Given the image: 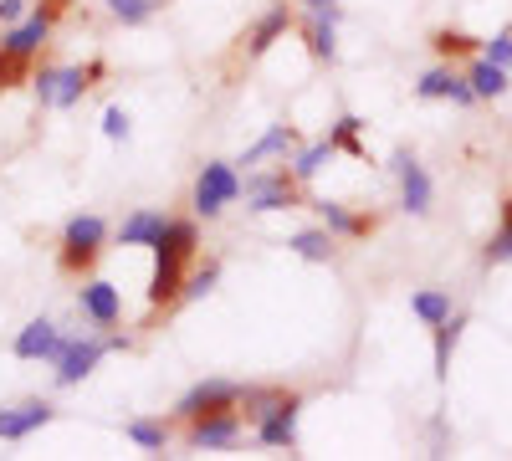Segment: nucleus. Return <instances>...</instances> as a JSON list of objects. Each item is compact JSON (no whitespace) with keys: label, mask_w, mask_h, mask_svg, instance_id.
Here are the masks:
<instances>
[{"label":"nucleus","mask_w":512,"mask_h":461,"mask_svg":"<svg viewBox=\"0 0 512 461\" xmlns=\"http://www.w3.org/2000/svg\"><path fill=\"white\" fill-rule=\"evenodd\" d=\"M241 415L256 446L297 451V421H303V395L287 385H241Z\"/></svg>","instance_id":"1"},{"label":"nucleus","mask_w":512,"mask_h":461,"mask_svg":"<svg viewBox=\"0 0 512 461\" xmlns=\"http://www.w3.org/2000/svg\"><path fill=\"white\" fill-rule=\"evenodd\" d=\"M200 251V221L195 216H169V231L154 241V272H149V308H175L185 292V272Z\"/></svg>","instance_id":"2"},{"label":"nucleus","mask_w":512,"mask_h":461,"mask_svg":"<svg viewBox=\"0 0 512 461\" xmlns=\"http://www.w3.org/2000/svg\"><path fill=\"white\" fill-rule=\"evenodd\" d=\"M103 77H108L103 62H88V67H72V62H41L36 77H31L36 108H41V113H72L82 98L98 88Z\"/></svg>","instance_id":"3"},{"label":"nucleus","mask_w":512,"mask_h":461,"mask_svg":"<svg viewBox=\"0 0 512 461\" xmlns=\"http://www.w3.org/2000/svg\"><path fill=\"white\" fill-rule=\"evenodd\" d=\"M108 241H113V231H108V221H103L98 211L67 216V226H62V236H57V267H62L67 277L82 282V277H88V272L103 262Z\"/></svg>","instance_id":"4"},{"label":"nucleus","mask_w":512,"mask_h":461,"mask_svg":"<svg viewBox=\"0 0 512 461\" xmlns=\"http://www.w3.org/2000/svg\"><path fill=\"white\" fill-rule=\"evenodd\" d=\"M241 200L251 216H277V211H297L303 205V185L287 164H256V170L241 175Z\"/></svg>","instance_id":"5"},{"label":"nucleus","mask_w":512,"mask_h":461,"mask_svg":"<svg viewBox=\"0 0 512 461\" xmlns=\"http://www.w3.org/2000/svg\"><path fill=\"white\" fill-rule=\"evenodd\" d=\"M241 200V170L236 159H205L195 170V185H190V216L195 221H221L226 205Z\"/></svg>","instance_id":"6"},{"label":"nucleus","mask_w":512,"mask_h":461,"mask_svg":"<svg viewBox=\"0 0 512 461\" xmlns=\"http://www.w3.org/2000/svg\"><path fill=\"white\" fill-rule=\"evenodd\" d=\"M103 359H108V333H93V328H72V333H62V354L52 359V380H57V390H77L82 380H93Z\"/></svg>","instance_id":"7"},{"label":"nucleus","mask_w":512,"mask_h":461,"mask_svg":"<svg viewBox=\"0 0 512 461\" xmlns=\"http://www.w3.org/2000/svg\"><path fill=\"white\" fill-rule=\"evenodd\" d=\"M62 11H67V0H47L41 11H26L16 26H6V31H0V52H6L16 67L36 62L41 52H47V41H52V31H57Z\"/></svg>","instance_id":"8"},{"label":"nucleus","mask_w":512,"mask_h":461,"mask_svg":"<svg viewBox=\"0 0 512 461\" xmlns=\"http://www.w3.org/2000/svg\"><path fill=\"white\" fill-rule=\"evenodd\" d=\"M216 410H241V385L236 380H221V374H210V380H195L180 400H175V421H195V415H216Z\"/></svg>","instance_id":"9"},{"label":"nucleus","mask_w":512,"mask_h":461,"mask_svg":"<svg viewBox=\"0 0 512 461\" xmlns=\"http://www.w3.org/2000/svg\"><path fill=\"white\" fill-rule=\"evenodd\" d=\"M77 313H82V323H88L93 333H108V328H118L123 323V292L108 282V277H82V287H77Z\"/></svg>","instance_id":"10"},{"label":"nucleus","mask_w":512,"mask_h":461,"mask_svg":"<svg viewBox=\"0 0 512 461\" xmlns=\"http://www.w3.org/2000/svg\"><path fill=\"white\" fill-rule=\"evenodd\" d=\"M246 436V415L241 410H216V415H195L185 421V446L190 451H231Z\"/></svg>","instance_id":"11"},{"label":"nucleus","mask_w":512,"mask_h":461,"mask_svg":"<svg viewBox=\"0 0 512 461\" xmlns=\"http://www.w3.org/2000/svg\"><path fill=\"white\" fill-rule=\"evenodd\" d=\"M390 175L400 180V211H405V216H431L436 185H431L425 164H420L410 149H395V154H390Z\"/></svg>","instance_id":"12"},{"label":"nucleus","mask_w":512,"mask_h":461,"mask_svg":"<svg viewBox=\"0 0 512 461\" xmlns=\"http://www.w3.org/2000/svg\"><path fill=\"white\" fill-rule=\"evenodd\" d=\"M415 98L425 103H451V108H472L477 93H472V82H466V72H456V62H441L431 72H420L415 77Z\"/></svg>","instance_id":"13"},{"label":"nucleus","mask_w":512,"mask_h":461,"mask_svg":"<svg viewBox=\"0 0 512 461\" xmlns=\"http://www.w3.org/2000/svg\"><path fill=\"white\" fill-rule=\"evenodd\" d=\"M297 26V11L287 6V0H272V6L251 21V31H246V62H262L277 41H287V31Z\"/></svg>","instance_id":"14"},{"label":"nucleus","mask_w":512,"mask_h":461,"mask_svg":"<svg viewBox=\"0 0 512 461\" xmlns=\"http://www.w3.org/2000/svg\"><path fill=\"white\" fill-rule=\"evenodd\" d=\"M57 421L52 400H21V405H0V441H31L36 431H47Z\"/></svg>","instance_id":"15"},{"label":"nucleus","mask_w":512,"mask_h":461,"mask_svg":"<svg viewBox=\"0 0 512 461\" xmlns=\"http://www.w3.org/2000/svg\"><path fill=\"white\" fill-rule=\"evenodd\" d=\"M62 323H52V318H31L26 328H16V339H11V354L16 359H26V364H52L57 354H62Z\"/></svg>","instance_id":"16"},{"label":"nucleus","mask_w":512,"mask_h":461,"mask_svg":"<svg viewBox=\"0 0 512 461\" xmlns=\"http://www.w3.org/2000/svg\"><path fill=\"white\" fill-rule=\"evenodd\" d=\"M297 144H303V139H297V129H292V123H267V129H262V134H256V139L241 149L236 170L246 175V170H256V164H272V159H282V164H287Z\"/></svg>","instance_id":"17"},{"label":"nucleus","mask_w":512,"mask_h":461,"mask_svg":"<svg viewBox=\"0 0 512 461\" xmlns=\"http://www.w3.org/2000/svg\"><path fill=\"white\" fill-rule=\"evenodd\" d=\"M313 216H318V226H328L338 241H364V236H374V216H359V211H349L344 200H313Z\"/></svg>","instance_id":"18"},{"label":"nucleus","mask_w":512,"mask_h":461,"mask_svg":"<svg viewBox=\"0 0 512 461\" xmlns=\"http://www.w3.org/2000/svg\"><path fill=\"white\" fill-rule=\"evenodd\" d=\"M169 231V216L164 211H154V205H139V211H128L123 221H118V246H144V251H154V241Z\"/></svg>","instance_id":"19"},{"label":"nucleus","mask_w":512,"mask_h":461,"mask_svg":"<svg viewBox=\"0 0 512 461\" xmlns=\"http://www.w3.org/2000/svg\"><path fill=\"white\" fill-rule=\"evenodd\" d=\"M466 82H472V93H477V103H497V98H507L512 93V72L507 67H497V62H487L482 52L466 62Z\"/></svg>","instance_id":"20"},{"label":"nucleus","mask_w":512,"mask_h":461,"mask_svg":"<svg viewBox=\"0 0 512 461\" xmlns=\"http://www.w3.org/2000/svg\"><path fill=\"white\" fill-rule=\"evenodd\" d=\"M287 251H292V257H303V262L328 267V262H338V236L328 226H303V231L287 236Z\"/></svg>","instance_id":"21"},{"label":"nucleus","mask_w":512,"mask_h":461,"mask_svg":"<svg viewBox=\"0 0 512 461\" xmlns=\"http://www.w3.org/2000/svg\"><path fill=\"white\" fill-rule=\"evenodd\" d=\"M292 31L303 36V47H308V57H313V62H323V67H333V62H338V26H333V21L297 16V26H292Z\"/></svg>","instance_id":"22"},{"label":"nucleus","mask_w":512,"mask_h":461,"mask_svg":"<svg viewBox=\"0 0 512 461\" xmlns=\"http://www.w3.org/2000/svg\"><path fill=\"white\" fill-rule=\"evenodd\" d=\"M338 149H333V139L323 134V139H313V144H297L292 149V159H287V170L297 175V185H313L323 170H328V159H333Z\"/></svg>","instance_id":"23"},{"label":"nucleus","mask_w":512,"mask_h":461,"mask_svg":"<svg viewBox=\"0 0 512 461\" xmlns=\"http://www.w3.org/2000/svg\"><path fill=\"white\" fill-rule=\"evenodd\" d=\"M431 333H436V344H431V364H436V380H446V374H451V354H456L461 333H466V313H451V318H446V323H436Z\"/></svg>","instance_id":"24"},{"label":"nucleus","mask_w":512,"mask_h":461,"mask_svg":"<svg viewBox=\"0 0 512 461\" xmlns=\"http://www.w3.org/2000/svg\"><path fill=\"white\" fill-rule=\"evenodd\" d=\"M431 52H436L441 62L477 57V52H482V36H466V31H456V26H436V31H431Z\"/></svg>","instance_id":"25"},{"label":"nucleus","mask_w":512,"mask_h":461,"mask_svg":"<svg viewBox=\"0 0 512 461\" xmlns=\"http://www.w3.org/2000/svg\"><path fill=\"white\" fill-rule=\"evenodd\" d=\"M123 436L134 441L144 456H164V451H169V421H149V415H134V421L123 426Z\"/></svg>","instance_id":"26"},{"label":"nucleus","mask_w":512,"mask_h":461,"mask_svg":"<svg viewBox=\"0 0 512 461\" xmlns=\"http://www.w3.org/2000/svg\"><path fill=\"white\" fill-rule=\"evenodd\" d=\"M410 313H415L425 328H436V323H446L456 308H451V292H446V287H420V292H410Z\"/></svg>","instance_id":"27"},{"label":"nucleus","mask_w":512,"mask_h":461,"mask_svg":"<svg viewBox=\"0 0 512 461\" xmlns=\"http://www.w3.org/2000/svg\"><path fill=\"white\" fill-rule=\"evenodd\" d=\"M221 287V262L210 257V262H190V272H185V292H180V303H205L210 292Z\"/></svg>","instance_id":"28"},{"label":"nucleus","mask_w":512,"mask_h":461,"mask_svg":"<svg viewBox=\"0 0 512 461\" xmlns=\"http://www.w3.org/2000/svg\"><path fill=\"white\" fill-rule=\"evenodd\" d=\"M103 6H108V16H113L118 26L139 31V26H149V21L164 11V0H103Z\"/></svg>","instance_id":"29"},{"label":"nucleus","mask_w":512,"mask_h":461,"mask_svg":"<svg viewBox=\"0 0 512 461\" xmlns=\"http://www.w3.org/2000/svg\"><path fill=\"white\" fill-rule=\"evenodd\" d=\"M482 262H487V267L512 262V195L502 200V221H497V231H492L487 246H482Z\"/></svg>","instance_id":"30"},{"label":"nucleus","mask_w":512,"mask_h":461,"mask_svg":"<svg viewBox=\"0 0 512 461\" xmlns=\"http://www.w3.org/2000/svg\"><path fill=\"white\" fill-rule=\"evenodd\" d=\"M364 118L359 113H338L333 118V129H328V139H333V149L338 154H354V159H364Z\"/></svg>","instance_id":"31"},{"label":"nucleus","mask_w":512,"mask_h":461,"mask_svg":"<svg viewBox=\"0 0 512 461\" xmlns=\"http://www.w3.org/2000/svg\"><path fill=\"white\" fill-rule=\"evenodd\" d=\"M128 134H134V118H128V108H103V139H113V144H128Z\"/></svg>","instance_id":"32"},{"label":"nucleus","mask_w":512,"mask_h":461,"mask_svg":"<svg viewBox=\"0 0 512 461\" xmlns=\"http://www.w3.org/2000/svg\"><path fill=\"white\" fill-rule=\"evenodd\" d=\"M297 16H313V21L344 26V0H297Z\"/></svg>","instance_id":"33"},{"label":"nucleus","mask_w":512,"mask_h":461,"mask_svg":"<svg viewBox=\"0 0 512 461\" xmlns=\"http://www.w3.org/2000/svg\"><path fill=\"white\" fill-rule=\"evenodd\" d=\"M482 57L512 72V26H507V31H497V36H482Z\"/></svg>","instance_id":"34"},{"label":"nucleus","mask_w":512,"mask_h":461,"mask_svg":"<svg viewBox=\"0 0 512 461\" xmlns=\"http://www.w3.org/2000/svg\"><path fill=\"white\" fill-rule=\"evenodd\" d=\"M26 11H31V0H0V31H6V26H16Z\"/></svg>","instance_id":"35"},{"label":"nucleus","mask_w":512,"mask_h":461,"mask_svg":"<svg viewBox=\"0 0 512 461\" xmlns=\"http://www.w3.org/2000/svg\"><path fill=\"white\" fill-rule=\"evenodd\" d=\"M16 82H21V67H16L6 52H0V93H6V88H16Z\"/></svg>","instance_id":"36"}]
</instances>
